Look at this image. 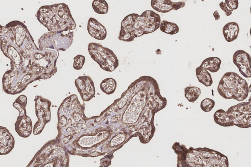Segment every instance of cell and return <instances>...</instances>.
Wrapping results in <instances>:
<instances>
[{
    "label": "cell",
    "mask_w": 251,
    "mask_h": 167,
    "mask_svg": "<svg viewBox=\"0 0 251 167\" xmlns=\"http://www.w3.org/2000/svg\"><path fill=\"white\" fill-rule=\"evenodd\" d=\"M26 97L24 95L19 96L13 103V106L20 112V116H24L25 113V107L26 105Z\"/></svg>",
    "instance_id": "obj_21"
},
{
    "label": "cell",
    "mask_w": 251,
    "mask_h": 167,
    "mask_svg": "<svg viewBox=\"0 0 251 167\" xmlns=\"http://www.w3.org/2000/svg\"><path fill=\"white\" fill-rule=\"evenodd\" d=\"M217 91L225 99H234L238 101L245 100L249 94L247 81L237 73L226 72L220 79Z\"/></svg>",
    "instance_id": "obj_5"
},
{
    "label": "cell",
    "mask_w": 251,
    "mask_h": 167,
    "mask_svg": "<svg viewBox=\"0 0 251 167\" xmlns=\"http://www.w3.org/2000/svg\"><path fill=\"white\" fill-rule=\"evenodd\" d=\"M73 36V30L45 33L38 40L39 48L65 51L71 46Z\"/></svg>",
    "instance_id": "obj_7"
},
{
    "label": "cell",
    "mask_w": 251,
    "mask_h": 167,
    "mask_svg": "<svg viewBox=\"0 0 251 167\" xmlns=\"http://www.w3.org/2000/svg\"><path fill=\"white\" fill-rule=\"evenodd\" d=\"M225 3L232 11L236 9L238 7L239 2L238 0H226Z\"/></svg>",
    "instance_id": "obj_26"
},
{
    "label": "cell",
    "mask_w": 251,
    "mask_h": 167,
    "mask_svg": "<svg viewBox=\"0 0 251 167\" xmlns=\"http://www.w3.org/2000/svg\"><path fill=\"white\" fill-rule=\"evenodd\" d=\"M250 12H251V7H250ZM250 35H251V27L250 30Z\"/></svg>",
    "instance_id": "obj_30"
},
{
    "label": "cell",
    "mask_w": 251,
    "mask_h": 167,
    "mask_svg": "<svg viewBox=\"0 0 251 167\" xmlns=\"http://www.w3.org/2000/svg\"><path fill=\"white\" fill-rule=\"evenodd\" d=\"M238 24L234 22L226 24L223 28V34L227 42H231L236 40L239 32Z\"/></svg>",
    "instance_id": "obj_13"
},
{
    "label": "cell",
    "mask_w": 251,
    "mask_h": 167,
    "mask_svg": "<svg viewBox=\"0 0 251 167\" xmlns=\"http://www.w3.org/2000/svg\"><path fill=\"white\" fill-rule=\"evenodd\" d=\"M196 74L198 81L206 87L211 86L213 83V79L210 73L201 66L196 69Z\"/></svg>",
    "instance_id": "obj_16"
},
{
    "label": "cell",
    "mask_w": 251,
    "mask_h": 167,
    "mask_svg": "<svg viewBox=\"0 0 251 167\" xmlns=\"http://www.w3.org/2000/svg\"><path fill=\"white\" fill-rule=\"evenodd\" d=\"M159 28L163 32L170 35H174L179 31V27L176 24L166 20L161 22Z\"/></svg>",
    "instance_id": "obj_18"
},
{
    "label": "cell",
    "mask_w": 251,
    "mask_h": 167,
    "mask_svg": "<svg viewBox=\"0 0 251 167\" xmlns=\"http://www.w3.org/2000/svg\"><path fill=\"white\" fill-rule=\"evenodd\" d=\"M135 37L132 32L124 28H121L118 39L125 42H132L134 41Z\"/></svg>",
    "instance_id": "obj_22"
},
{
    "label": "cell",
    "mask_w": 251,
    "mask_h": 167,
    "mask_svg": "<svg viewBox=\"0 0 251 167\" xmlns=\"http://www.w3.org/2000/svg\"><path fill=\"white\" fill-rule=\"evenodd\" d=\"M21 118L19 122L15 123L16 130L19 135L23 137H28L32 129V123L29 118L25 115L23 116H19Z\"/></svg>",
    "instance_id": "obj_14"
},
{
    "label": "cell",
    "mask_w": 251,
    "mask_h": 167,
    "mask_svg": "<svg viewBox=\"0 0 251 167\" xmlns=\"http://www.w3.org/2000/svg\"><path fill=\"white\" fill-rule=\"evenodd\" d=\"M201 89L196 86H189L184 88V96L189 102H194L199 97Z\"/></svg>",
    "instance_id": "obj_19"
},
{
    "label": "cell",
    "mask_w": 251,
    "mask_h": 167,
    "mask_svg": "<svg viewBox=\"0 0 251 167\" xmlns=\"http://www.w3.org/2000/svg\"><path fill=\"white\" fill-rule=\"evenodd\" d=\"M160 16L153 11L148 10L140 15L134 13L131 23L124 27L133 32L135 38L152 33L160 27Z\"/></svg>",
    "instance_id": "obj_6"
},
{
    "label": "cell",
    "mask_w": 251,
    "mask_h": 167,
    "mask_svg": "<svg viewBox=\"0 0 251 167\" xmlns=\"http://www.w3.org/2000/svg\"><path fill=\"white\" fill-rule=\"evenodd\" d=\"M75 84L84 101H88L95 96L94 84L89 76H79L75 80Z\"/></svg>",
    "instance_id": "obj_10"
},
{
    "label": "cell",
    "mask_w": 251,
    "mask_h": 167,
    "mask_svg": "<svg viewBox=\"0 0 251 167\" xmlns=\"http://www.w3.org/2000/svg\"><path fill=\"white\" fill-rule=\"evenodd\" d=\"M117 87V82L112 78H107L102 81L100 84L101 90L107 95L114 93Z\"/></svg>",
    "instance_id": "obj_17"
},
{
    "label": "cell",
    "mask_w": 251,
    "mask_h": 167,
    "mask_svg": "<svg viewBox=\"0 0 251 167\" xmlns=\"http://www.w3.org/2000/svg\"><path fill=\"white\" fill-rule=\"evenodd\" d=\"M113 158L112 153L105 156L102 159H101V164L103 167H107L111 165V159Z\"/></svg>",
    "instance_id": "obj_25"
},
{
    "label": "cell",
    "mask_w": 251,
    "mask_h": 167,
    "mask_svg": "<svg viewBox=\"0 0 251 167\" xmlns=\"http://www.w3.org/2000/svg\"><path fill=\"white\" fill-rule=\"evenodd\" d=\"M36 16L38 21L51 32L73 30L76 27L68 6L65 3L42 6Z\"/></svg>",
    "instance_id": "obj_3"
},
{
    "label": "cell",
    "mask_w": 251,
    "mask_h": 167,
    "mask_svg": "<svg viewBox=\"0 0 251 167\" xmlns=\"http://www.w3.org/2000/svg\"><path fill=\"white\" fill-rule=\"evenodd\" d=\"M221 60L217 57H210L205 59L200 66L211 72L219 71L221 64Z\"/></svg>",
    "instance_id": "obj_15"
},
{
    "label": "cell",
    "mask_w": 251,
    "mask_h": 167,
    "mask_svg": "<svg viewBox=\"0 0 251 167\" xmlns=\"http://www.w3.org/2000/svg\"><path fill=\"white\" fill-rule=\"evenodd\" d=\"M216 123L223 126L235 125L242 128L251 127V96L248 102H243L229 107L227 111L217 110L213 116Z\"/></svg>",
    "instance_id": "obj_4"
},
{
    "label": "cell",
    "mask_w": 251,
    "mask_h": 167,
    "mask_svg": "<svg viewBox=\"0 0 251 167\" xmlns=\"http://www.w3.org/2000/svg\"><path fill=\"white\" fill-rule=\"evenodd\" d=\"M213 16L214 17L216 21L220 19V16L217 10L215 11L213 13Z\"/></svg>",
    "instance_id": "obj_28"
},
{
    "label": "cell",
    "mask_w": 251,
    "mask_h": 167,
    "mask_svg": "<svg viewBox=\"0 0 251 167\" xmlns=\"http://www.w3.org/2000/svg\"><path fill=\"white\" fill-rule=\"evenodd\" d=\"M177 155V167H228L227 157L221 152L207 147L187 149L174 144Z\"/></svg>",
    "instance_id": "obj_2"
},
{
    "label": "cell",
    "mask_w": 251,
    "mask_h": 167,
    "mask_svg": "<svg viewBox=\"0 0 251 167\" xmlns=\"http://www.w3.org/2000/svg\"><path fill=\"white\" fill-rule=\"evenodd\" d=\"M0 48L10 60L3 76V88L10 94L24 90L35 80L47 79L57 72V50L38 48L27 27L19 21L0 25Z\"/></svg>",
    "instance_id": "obj_1"
},
{
    "label": "cell",
    "mask_w": 251,
    "mask_h": 167,
    "mask_svg": "<svg viewBox=\"0 0 251 167\" xmlns=\"http://www.w3.org/2000/svg\"><path fill=\"white\" fill-rule=\"evenodd\" d=\"M232 61L244 77H251V57L248 52L242 49L236 50L233 54Z\"/></svg>",
    "instance_id": "obj_9"
},
{
    "label": "cell",
    "mask_w": 251,
    "mask_h": 167,
    "mask_svg": "<svg viewBox=\"0 0 251 167\" xmlns=\"http://www.w3.org/2000/svg\"><path fill=\"white\" fill-rule=\"evenodd\" d=\"M87 28L90 35L97 40H103L106 37L105 27L95 18H89Z\"/></svg>",
    "instance_id": "obj_12"
},
{
    "label": "cell",
    "mask_w": 251,
    "mask_h": 167,
    "mask_svg": "<svg viewBox=\"0 0 251 167\" xmlns=\"http://www.w3.org/2000/svg\"><path fill=\"white\" fill-rule=\"evenodd\" d=\"M219 6L221 9L225 13V14L226 16H229L232 14V11L227 6L225 2H221L219 3Z\"/></svg>",
    "instance_id": "obj_27"
},
{
    "label": "cell",
    "mask_w": 251,
    "mask_h": 167,
    "mask_svg": "<svg viewBox=\"0 0 251 167\" xmlns=\"http://www.w3.org/2000/svg\"><path fill=\"white\" fill-rule=\"evenodd\" d=\"M151 4L154 10L161 13H167L183 7L185 3L182 1L173 2L170 0H152Z\"/></svg>",
    "instance_id": "obj_11"
},
{
    "label": "cell",
    "mask_w": 251,
    "mask_h": 167,
    "mask_svg": "<svg viewBox=\"0 0 251 167\" xmlns=\"http://www.w3.org/2000/svg\"><path fill=\"white\" fill-rule=\"evenodd\" d=\"M85 58L82 55H77L74 58L73 68L77 70H80L82 68Z\"/></svg>",
    "instance_id": "obj_24"
},
{
    "label": "cell",
    "mask_w": 251,
    "mask_h": 167,
    "mask_svg": "<svg viewBox=\"0 0 251 167\" xmlns=\"http://www.w3.org/2000/svg\"><path fill=\"white\" fill-rule=\"evenodd\" d=\"M94 11L99 14H105L108 12V5L104 0H94L92 2Z\"/></svg>",
    "instance_id": "obj_20"
},
{
    "label": "cell",
    "mask_w": 251,
    "mask_h": 167,
    "mask_svg": "<svg viewBox=\"0 0 251 167\" xmlns=\"http://www.w3.org/2000/svg\"><path fill=\"white\" fill-rule=\"evenodd\" d=\"M88 50L91 58L103 70L111 72L119 65V60L111 49L99 43H90Z\"/></svg>",
    "instance_id": "obj_8"
},
{
    "label": "cell",
    "mask_w": 251,
    "mask_h": 167,
    "mask_svg": "<svg viewBox=\"0 0 251 167\" xmlns=\"http://www.w3.org/2000/svg\"><path fill=\"white\" fill-rule=\"evenodd\" d=\"M249 91L251 92V83L250 84V86H249Z\"/></svg>",
    "instance_id": "obj_29"
},
{
    "label": "cell",
    "mask_w": 251,
    "mask_h": 167,
    "mask_svg": "<svg viewBox=\"0 0 251 167\" xmlns=\"http://www.w3.org/2000/svg\"><path fill=\"white\" fill-rule=\"evenodd\" d=\"M215 101L209 98H205L201 103L200 107L201 110L205 112H210L214 107Z\"/></svg>",
    "instance_id": "obj_23"
}]
</instances>
